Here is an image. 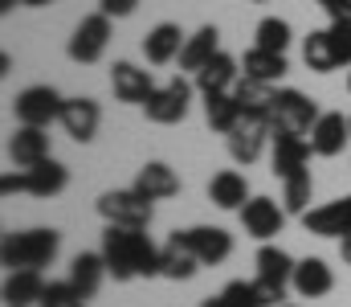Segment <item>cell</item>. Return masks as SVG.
Segmentation results:
<instances>
[{"label": "cell", "mask_w": 351, "mask_h": 307, "mask_svg": "<svg viewBox=\"0 0 351 307\" xmlns=\"http://www.w3.org/2000/svg\"><path fill=\"white\" fill-rule=\"evenodd\" d=\"M229 139V156L237 164H254L262 156L265 139H274V127H269V115H241V123L225 135Z\"/></svg>", "instance_id": "cell-7"}, {"label": "cell", "mask_w": 351, "mask_h": 307, "mask_svg": "<svg viewBox=\"0 0 351 307\" xmlns=\"http://www.w3.org/2000/svg\"><path fill=\"white\" fill-rule=\"evenodd\" d=\"M188 102H192V82L172 78L168 87H156V95L143 102V111H147V119H152V123L172 127V123H180V119L188 115Z\"/></svg>", "instance_id": "cell-9"}, {"label": "cell", "mask_w": 351, "mask_h": 307, "mask_svg": "<svg viewBox=\"0 0 351 307\" xmlns=\"http://www.w3.org/2000/svg\"><path fill=\"white\" fill-rule=\"evenodd\" d=\"M37 307H86V299L78 295V287L70 279H62V283H49L45 287V295H41Z\"/></svg>", "instance_id": "cell-35"}, {"label": "cell", "mask_w": 351, "mask_h": 307, "mask_svg": "<svg viewBox=\"0 0 351 307\" xmlns=\"http://www.w3.org/2000/svg\"><path fill=\"white\" fill-rule=\"evenodd\" d=\"M98 12H106V16H131L135 12V0H102Z\"/></svg>", "instance_id": "cell-38"}, {"label": "cell", "mask_w": 351, "mask_h": 307, "mask_svg": "<svg viewBox=\"0 0 351 307\" xmlns=\"http://www.w3.org/2000/svg\"><path fill=\"white\" fill-rule=\"evenodd\" d=\"M180 234L192 246V254L200 258V266H221L233 254V234L221 229V225H192V229H180Z\"/></svg>", "instance_id": "cell-10"}, {"label": "cell", "mask_w": 351, "mask_h": 307, "mask_svg": "<svg viewBox=\"0 0 351 307\" xmlns=\"http://www.w3.org/2000/svg\"><path fill=\"white\" fill-rule=\"evenodd\" d=\"M302 62L315 70V74H331L339 70V58H335V45H331V33L327 29H315L302 45Z\"/></svg>", "instance_id": "cell-30"}, {"label": "cell", "mask_w": 351, "mask_h": 307, "mask_svg": "<svg viewBox=\"0 0 351 307\" xmlns=\"http://www.w3.org/2000/svg\"><path fill=\"white\" fill-rule=\"evenodd\" d=\"M339 254H343V262L351 266V234H343V238H339Z\"/></svg>", "instance_id": "cell-40"}, {"label": "cell", "mask_w": 351, "mask_h": 307, "mask_svg": "<svg viewBox=\"0 0 351 307\" xmlns=\"http://www.w3.org/2000/svg\"><path fill=\"white\" fill-rule=\"evenodd\" d=\"M245 78H258V82H282L286 78V54H274V49H262V45H254V49H245Z\"/></svg>", "instance_id": "cell-28"}, {"label": "cell", "mask_w": 351, "mask_h": 307, "mask_svg": "<svg viewBox=\"0 0 351 307\" xmlns=\"http://www.w3.org/2000/svg\"><path fill=\"white\" fill-rule=\"evenodd\" d=\"M62 234L58 229H21V234H4L0 242V262L8 271H41L58 258Z\"/></svg>", "instance_id": "cell-2"}, {"label": "cell", "mask_w": 351, "mask_h": 307, "mask_svg": "<svg viewBox=\"0 0 351 307\" xmlns=\"http://www.w3.org/2000/svg\"><path fill=\"white\" fill-rule=\"evenodd\" d=\"M348 139H351V123H348V115H339V111H323L315 119V127H311V148L323 160L339 156L348 148Z\"/></svg>", "instance_id": "cell-14"}, {"label": "cell", "mask_w": 351, "mask_h": 307, "mask_svg": "<svg viewBox=\"0 0 351 307\" xmlns=\"http://www.w3.org/2000/svg\"><path fill=\"white\" fill-rule=\"evenodd\" d=\"M45 279L41 271H8L4 279V307H37L45 295Z\"/></svg>", "instance_id": "cell-24"}, {"label": "cell", "mask_w": 351, "mask_h": 307, "mask_svg": "<svg viewBox=\"0 0 351 307\" xmlns=\"http://www.w3.org/2000/svg\"><path fill=\"white\" fill-rule=\"evenodd\" d=\"M241 102L233 99V91H217V95H204V119H208V127L213 131H221V135H229L237 123H241Z\"/></svg>", "instance_id": "cell-29"}, {"label": "cell", "mask_w": 351, "mask_h": 307, "mask_svg": "<svg viewBox=\"0 0 351 307\" xmlns=\"http://www.w3.org/2000/svg\"><path fill=\"white\" fill-rule=\"evenodd\" d=\"M16 4H25V8H45V4H53V0H16Z\"/></svg>", "instance_id": "cell-41"}, {"label": "cell", "mask_w": 351, "mask_h": 307, "mask_svg": "<svg viewBox=\"0 0 351 307\" xmlns=\"http://www.w3.org/2000/svg\"><path fill=\"white\" fill-rule=\"evenodd\" d=\"M110 91H114L119 102H139L143 106L156 95V78H152V70H143L135 62H114L110 66Z\"/></svg>", "instance_id": "cell-11"}, {"label": "cell", "mask_w": 351, "mask_h": 307, "mask_svg": "<svg viewBox=\"0 0 351 307\" xmlns=\"http://www.w3.org/2000/svg\"><path fill=\"white\" fill-rule=\"evenodd\" d=\"M98 213L106 225H123V229H147L152 221V201L131 185V189H110L98 197Z\"/></svg>", "instance_id": "cell-5"}, {"label": "cell", "mask_w": 351, "mask_h": 307, "mask_svg": "<svg viewBox=\"0 0 351 307\" xmlns=\"http://www.w3.org/2000/svg\"><path fill=\"white\" fill-rule=\"evenodd\" d=\"M323 111L306 99L302 91H274V106H269V127L274 135H311L315 119Z\"/></svg>", "instance_id": "cell-4"}, {"label": "cell", "mask_w": 351, "mask_h": 307, "mask_svg": "<svg viewBox=\"0 0 351 307\" xmlns=\"http://www.w3.org/2000/svg\"><path fill=\"white\" fill-rule=\"evenodd\" d=\"M348 91H351V74H348Z\"/></svg>", "instance_id": "cell-44"}, {"label": "cell", "mask_w": 351, "mask_h": 307, "mask_svg": "<svg viewBox=\"0 0 351 307\" xmlns=\"http://www.w3.org/2000/svg\"><path fill=\"white\" fill-rule=\"evenodd\" d=\"M106 275H110V271H106L102 250H98V254H94V250H82V254H74V262H70V283L78 287L82 299H94V295H98V287H102Z\"/></svg>", "instance_id": "cell-23"}, {"label": "cell", "mask_w": 351, "mask_h": 307, "mask_svg": "<svg viewBox=\"0 0 351 307\" xmlns=\"http://www.w3.org/2000/svg\"><path fill=\"white\" fill-rule=\"evenodd\" d=\"M200 307H229V304H225V299L217 295V299H204V304H200Z\"/></svg>", "instance_id": "cell-42"}, {"label": "cell", "mask_w": 351, "mask_h": 307, "mask_svg": "<svg viewBox=\"0 0 351 307\" xmlns=\"http://www.w3.org/2000/svg\"><path fill=\"white\" fill-rule=\"evenodd\" d=\"M160 250L143 229H123V225H106L102 229V258L106 271L114 275V283H131V279H156L160 275Z\"/></svg>", "instance_id": "cell-1"}, {"label": "cell", "mask_w": 351, "mask_h": 307, "mask_svg": "<svg viewBox=\"0 0 351 307\" xmlns=\"http://www.w3.org/2000/svg\"><path fill=\"white\" fill-rule=\"evenodd\" d=\"M315 156L306 135H274V177H294L298 168H306Z\"/></svg>", "instance_id": "cell-18"}, {"label": "cell", "mask_w": 351, "mask_h": 307, "mask_svg": "<svg viewBox=\"0 0 351 307\" xmlns=\"http://www.w3.org/2000/svg\"><path fill=\"white\" fill-rule=\"evenodd\" d=\"M221 299L229 307H265L262 295H258V283L254 279H233L225 291H221Z\"/></svg>", "instance_id": "cell-34"}, {"label": "cell", "mask_w": 351, "mask_h": 307, "mask_svg": "<svg viewBox=\"0 0 351 307\" xmlns=\"http://www.w3.org/2000/svg\"><path fill=\"white\" fill-rule=\"evenodd\" d=\"M135 189H139L147 201H168V197L180 193V177H176L164 160H152V164H143V168H139Z\"/></svg>", "instance_id": "cell-25"}, {"label": "cell", "mask_w": 351, "mask_h": 307, "mask_svg": "<svg viewBox=\"0 0 351 307\" xmlns=\"http://www.w3.org/2000/svg\"><path fill=\"white\" fill-rule=\"evenodd\" d=\"M12 4H16V0H0V12H8V8H12Z\"/></svg>", "instance_id": "cell-43"}, {"label": "cell", "mask_w": 351, "mask_h": 307, "mask_svg": "<svg viewBox=\"0 0 351 307\" xmlns=\"http://www.w3.org/2000/svg\"><path fill=\"white\" fill-rule=\"evenodd\" d=\"M327 33H331V45H335L339 66H351V21H331Z\"/></svg>", "instance_id": "cell-36"}, {"label": "cell", "mask_w": 351, "mask_h": 307, "mask_svg": "<svg viewBox=\"0 0 351 307\" xmlns=\"http://www.w3.org/2000/svg\"><path fill=\"white\" fill-rule=\"evenodd\" d=\"M66 185H70V172H66V164H58L53 156L41 160V164H33V168H25V193H29V197L49 201V197H58Z\"/></svg>", "instance_id": "cell-19"}, {"label": "cell", "mask_w": 351, "mask_h": 307, "mask_svg": "<svg viewBox=\"0 0 351 307\" xmlns=\"http://www.w3.org/2000/svg\"><path fill=\"white\" fill-rule=\"evenodd\" d=\"M286 307H290V304H286Z\"/></svg>", "instance_id": "cell-47"}, {"label": "cell", "mask_w": 351, "mask_h": 307, "mask_svg": "<svg viewBox=\"0 0 351 307\" xmlns=\"http://www.w3.org/2000/svg\"><path fill=\"white\" fill-rule=\"evenodd\" d=\"M184 41H188V37L180 33V25L164 21V25H156V29L143 37V58H147L152 66H168V62H176V58H180Z\"/></svg>", "instance_id": "cell-21"}, {"label": "cell", "mask_w": 351, "mask_h": 307, "mask_svg": "<svg viewBox=\"0 0 351 307\" xmlns=\"http://www.w3.org/2000/svg\"><path fill=\"white\" fill-rule=\"evenodd\" d=\"M0 189H4V197H12V193H25V168H21V172H8V177L0 181Z\"/></svg>", "instance_id": "cell-39"}, {"label": "cell", "mask_w": 351, "mask_h": 307, "mask_svg": "<svg viewBox=\"0 0 351 307\" xmlns=\"http://www.w3.org/2000/svg\"><path fill=\"white\" fill-rule=\"evenodd\" d=\"M282 185H286V197H282V201H286V213H298V217H302V213H306V205H311V189H315L311 168H298V172H294V177H286Z\"/></svg>", "instance_id": "cell-33"}, {"label": "cell", "mask_w": 351, "mask_h": 307, "mask_svg": "<svg viewBox=\"0 0 351 307\" xmlns=\"http://www.w3.org/2000/svg\"><path fill=\"white\" fill-rule=\"evenodd\" d=\"M106 45H110V16L106 12H90V16H82V25L70 37V58L90 66V62H98L106 54Z\"/></svg>", "instance_id": "cell-8"}, {"label": "cell", "mask_w": 351, "mask_h": 307, "mask_svg": "<svg viewBox=\"0 0 351 307\" xmlns=\"http://www.w3.org/2000/svg\"><path fill=\"white\" fill-rule=\"evenodd\" d=\"M250 4H262V0H250Z\"/></svg>", "instance_id": "cell-45"}, {"label": "cell", "mask_w": 351, "mask_h": 307, "mask_svg": "<svg viewBox=\"0 0 351 307\" xmlns=\"http://www.w3.org/2000/svg\"><path fill=\"white\" fill-rule=\"evenodd\" d=\"M302 229L315 234V238H343V234H351V197L306 209L302 213Z\"/></svg>", "instance_id": "cell-12"}, {"label": "cell", "mask_w": 351, "mask_h": 307, "mask_svg": "<svg viewBox=\"0 0 351 307\" xmlns=\"http://www.w3.org/2000/svg\"><path fill=\"white\" fill-rule=\"evenodd\" d=\"M208 201L217 205V209H245L250 201V185H245V177L237 172V168H225V172H217L213 181H208Z\"/></svg>", "instance_id": "cell-26"}, {"label": "cell", "mask_w": 351, "mask_h": 307, "mask_svg": "<svg viewBox=\"0 0 351 307\" xmlns=\"http://www.w3.org/2000/svg\"><path fill=\"white\" fill-rule=\"evenodd\" d=\"M348 123H351V115H348Z\"/></svg>", "instance_id": "cell-46"}, {"label": "cell", "mask_w": 351, "mask_h": 307, "mask_svg": "<svg viewBox=\"0 0 351 307\" xmlns=\"http://www.w3.org/2000/svg\"><path fill=\"white\" fill-rule=\"evenodd\" d=\"M331 21H351V0H315Z\"/></svg>", "instance_id": "cell-37"}, {"label": "cell", "mask_w": 351, "mask_h": 307, "mask_svg": "<svg viewBox=\"0 0 351 307\" xmlns=\"http://www.w3.org/2000/svg\"><path fill=\"white\" fill-rule=\"evenodd\" d=\"M8 156L16 168H33L41 160H49V127H25L16 123L12 139H8Z\"/></svg>", "instance_id": "cell-16"}, {"label": "cell", "mask_w": 351, "mask_h": 307, "mask_svg": "<svg viewBox=\"0 0 351 307\" xmlns=\"http://www.w3.org/2000/svg\"><path fill=\"white\" fill-rule=\"evenodd\" d=\"M258 295H262L265 307H286L282 299H286V287H290V279H294V258L282 250V246H269V242H262V250H258Z\"/></svg>", "instance_id": "cell-3"}, {"label": "cell", "mask_w": 351, "mask_h": 307, "mask_svg": "<svg viewBox=\"0 0 351 307\" xmlns=\"http://www.w3.org/2000/svg\"><path fill=\"white\" fill-rule=\"evenodd\" d=\"M290 287H294L302 299H319V295H327V291L335 287V275H331V266H327L323 258H302V262L294 266Z\"/></svg>", "instance_id": "cell-22"}, {"label": "cell", "mask_w": 351, "mask_h": 307, "mask_svg": "<svg viewBox=\"0 0 351 307\" xmlns=\"http://www.w3.org/2000/svg\"><path fill=\"white\" fill-rule=\"evenodd\" d=\"M62 106H66V99L53 87H25L16 95V102H12L16 123H25V127H49V123H58Z\"/></svg>", "instance_id": "cell-6"}, {"label": "cell", "mask_w": 351, "mask_h": 307, "mask_svg": "<svg viewBox=\"0 0 351 307\" xmlns=\"http://www.w3.org/2000/svg\"><path fill=\"white\" fill-rule=\"evenodd\" d=\"M62 131L70 135V139H78V144H90L94 135H98V123H102V106L86 95H78V99H66L62 106Z\"/></svg>", "instance_id": "cell-15"}, {"label": "cell", "mask_w": 351, "mask_h": 307, "mask_svg": "<svg viewBox=\"0 0 351 307\" xmlns=\"http://www.w3.org/2000/svg\"><path fill=\"white\" fill-rule=\"evenodd\" d=\"M254 45H262V49H274V54H286L290 49V25L282 21V16H262L258 21V29H254Z\"/></svg>", "instance_id": "cell-32"}, {"label": "cell", "mask_w": 351, "mask_h": 307, "mask_svg": "<svg viewBox=\"0 0 351 307\" xmlns=\"http://www.w3.org/2000/svg\"><path fill=\"white\" fill-rule=\"evenodd\" d=\"M237 78H241V70H237V58H229V54H217L200 74H196V91L200 95H217V91H233L237 87Z\"/></svg>", "instance_id": "cell-27"}, {"label": "cell", "mask_w": 351, "mask_h": 307, "mask_svg": "<svg viewBox=\"0 0 351 307\" xmlns=\"http://www.w3.org/2000/svg\"><path fill=\"white\" fill-rule=\"evenodd\" d=\"M196 271H200V258L192 254V246H188V242H184V234L176 229L172 238L164 242V250H160V275L180 283V279H192Z\"/></svg>", "instance_id": "cell-20"}, {"label": "cell", "mask_w": 351, "mask_h": 307, "mask_svg": "<svg viewBox=\"0 0 351 307\" xmlns=\"http://www.w3.org/2000/svg\"><path fill=\"white\" fill-rule=\"evenodd\" d=\"M233 99L241 102L245 115H269V106H274V87H269V82H258V78H237Z\"/></svg>", "instance_id": "cell-31"}, {"label": "cell", "mask_w": 351, "mask_h": 307, "mask_svg": "<svg viewBox=\"0 0 351 307\" xmlns=\"http://www.w3.org/2000/svg\"><path fill=\"white\" fill-rule=\"evenodd\" d=\"M241 225H245L250 238L269 242V238L282 234V225H286V209H282L278 201H269V197H250L245 209H241Z\"/></svg>", "instance_id": "cell-13"}, {"label": "cell", "mask_w": 351, "mask_h": 307, "mask_svg": "<svg viewBox=\"0 0 351 307\" xmlns=\"http://www.w3.org/2000/svg\"><path fill=\"white\" fill-rule=\"evenodd\" d=\"M217 54H221V33H217V25H204V29H196V33L184 41V49H180V70L200 74Z\"/></svg>", "instance_id": "cell-17"}]
</instances>
